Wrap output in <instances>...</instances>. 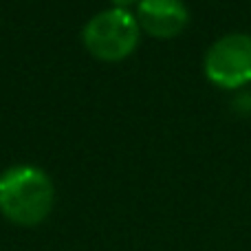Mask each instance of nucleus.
Wrapping results in <instances>:
<instances>
[{
	"instance_id": "1",
	"label": "nucleus",
	"mask_w": 251,
	"mask_h": 251,
	"mask_svg": "<svg viewBox=\"0 0 251 251\" xmlns=\"http://www.w3.org/2000/svg\"><path fill=\"white\" fill-rule=\"evenodd\" d=\"M53 207V183L35 165H13L0 174V212L20 227L40 225Z\"/></svg>"
},
{
	"instance_id": "2",
	"label": "nucleus",
	"mask_w": 251,
	"mask_h": 251,
	"mask_svg": "<svg viewBox=\"0 0 251 251\" xmlns=\"http://www.w3.org/2000/svg\"><path fill=\"white\" fill-rule=\"evenodd\" d=\"M139 22L128 9L100 11L86 22L82 38L86 49L104 62H119L128 57L139 44Z\"/></svg>"
},
{
	"instance_id": "3",
	"label": "nucleus",
	"mask_w": 251,
	"mask_h": 251,
	"mask_svg": "<svg viewBox=\"0 0 251 251\" xmlns=\"http://www.w3.org/2000/svg\"><path fill=\"white\" fill-rule=\"evenodd\" d=\"M205 75L221 88H238L251 82V35L227 33L205 53Z\"/></svg>"
},
{
	"instance_id": "4",
	"label": "nucleus",
	"mask_w": 251,
	"mask_h": 251,
	"mask_svg": "<svg viewBox=\"0 0 251 251\" xmlns=\"http://www.w3.org/2000/svg\"><path fill=\"white\" fill-rule=\"evenodd\" d=\"M190 11L183 0H139L137 22L154 38H174L187 26Z\"/></svg>"
},
{
	"instance_id": "5",
	"label": "nucleus",
	"mask_w": 251,
	"mask_h": 251,
	"mask_svg": "<svg viewBox=\"0 0 251 251\" xmlns=\"http://www.w3.org/2000/svg\"><path fill=\"white\" fill-rule=\"evenodd\" d=\"M132 2H137V0H113V4H115L117 9H128Z\"/></svg>"
}]
</instances>
